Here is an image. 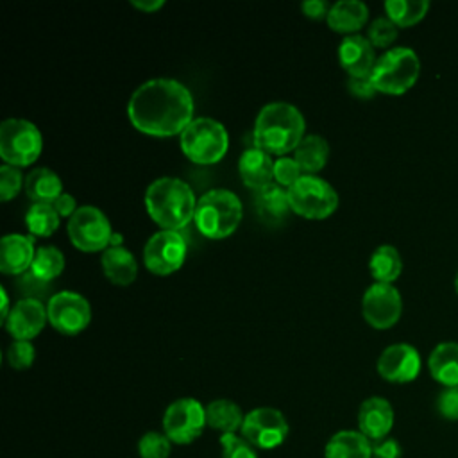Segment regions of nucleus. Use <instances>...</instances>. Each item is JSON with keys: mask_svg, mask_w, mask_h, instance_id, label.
I'll use <instances>...</instances> for the list:
<instances>
[{"mask_svg": "<svg viewBox=\"0 0 458 458\" xmlns=\"http://www.w3.org/2000/svg\"><path fill=\"white\" fill-rule=\"evenodd\" d=\"M329 157V145L327 141L318 134L304 136L302 141L293 150V159L301 166L306 175H315V172L322 170L326 166V161Z\"/></svg>", "mask_w": 458, "mask_h": 458, "instance_id": "28", "label": "nucleus"}, {"mask_svg": "<svg viewBox=\"0 0 458 458\" xmlns=\"http://www.w3.org/2000/svg\"><path fill=\"white\" fill-rule=\"evenodd\" d=\"M397 25L388 16L376 18L367 30V39L372 43V47L386 48L397 39Z\"/></svg>", "mask_w": 458, "mask_h": 458, "instance_id": "34", "label": "nucleus"}, {"mask_svg": "<svg viewBox=\"0 0 458 458\" xmlns=\"http://www.w3.org/2000/svg\"><path fill=\"white\" fill-rule=\"evenodd\" d=\"M361 311L365 320L374 329H388L401 317V311H403L401 293L392 284L374 283L363 293Z\"/></svg>", "mask_w": 458, "mask_h": 458, "instance_id": "14", "label": "nucleus"}, {"mask_svg": "<svg viewBox=\"0 0 458 458\" xmlns=\"http://www.w3.org/2000/svg\"><path fill=\"white\" fill-rule=\"evenodd\" d=\"M66 229L72 243L84 252H97L107 249L113 236L107 216L95 206H81L68 218Z\"/></svg>", "mask_w": 458, "mask_h": 458, "instance_id": "10", "label": "nucleus"}, {"mask_svg": "<svg viewBox=\"0 0 458 458\" xmlns=\"http://www.w3.org/2000/svg\"><path fill=\"white\" fill-rule=\"evenodd\" d=\"M43 148L39 129L23 118H7L0 125V156L5 165L21 168L32 165Z\"/></svg>", "mask_w": 458, "mask_h": 458, "instance_id": "7", "label": "nucleus"}, {"mask_svg": "<svg viewBox=\"0 0 458 458\" xmlns=\"http://www.w3.org/2000/svg\"><path fill=\"white\" fill-rule=\"evenodd\" d=\"M372 458H401L399 442L388 437L372 442Z\"/></svg>", "mask_w": 458, "mask_h": 458, "instance_id": "42", "label": "nucleus"}, {"mask_svg": "<svg viewBox=\"0 0 458 458\" xmlns=\"http://www.w3.org/2000/svg\"><path fill=\"white\" fill-rule=\"evenodd\" d=\"M136 9H140V11H143V13H154V11H157V9H161L163 5H165V2L163 0H132L131 2Z\"/></svg>", "mask_w": 458, "mask_h": 458, "instance_id": "45", "label": "nucleus"}, {"mask_svg": "<svg viewBox=\"0 0 458 458\" xmlns=\"http://www.w3.org/2000/svg\"><path fill=\"white\" fill-rule=\"evenodd\" d=\"M286 417L270 406H259L245 413L240 435L256 449H274L288 437Z\"/></svg>", "mask_w": 458, "mask_h": 458, "instance_id": "11", "label": "nucleus"}, {"mask_svg": "<svg viewBox=\"0 0 458 458\" xmlns=\"http://www.w3.org/2000/svg\"><path fill=\"white\" fill-rule=\"evenodd\" d=\"M377 372L390 383H410L420 372V356L410 344L388 345L377 358Z\"/></svg>", "mask_w": 458, "mask_h": 458, "instance_id": "15", "label": "nucleus"}, {"mask_svg": "<svg viewBox=\"0 0 458 458\" xmlns=\"http://www.w3.org/2000/svg\"><path fill=\"white\" fill-rule=\"evenodd\" d=\"M145 208L150 218L165 231H179L193 220L197 199L184 181L159 177L145 191Z\"/></svg>", "mask_w": 458, "mask_h": 458, "instance_id": "3", "label": "nucleus"}, {"mask_svg": "<svg viewBox=\"0 0 458 458\" xmlns=\"http://www.w3.org/2000/svg\"><path fill=\"white\" fill-rule=\"evenodd\" d=\"M301 172L302 170L293 157L281 156L274 161V181L284 188H290L292 184H295L302 177Z\"/></svg>", "mask_w": 458, "mask_h": 458, "instance_id": "37", "label": "nucleus"}, {"mask_svg": "<svg viewBox=\"0 0 458 458\" xmlns=\"http://www.w3.org/2000/svg\"><path fill=\"white\" fill-rule=\"evenodd\" d=\"M222 458H259L256 447L250 445L242 435H222L220 437Z\"/></svg>", "mask_w": 458, "mask_h": 458, "instance_id": "35", "label": "nucleus"}, {"mask_svg": "<svg viewBox=\"0 0 458 458\" xmlns=\"http://www.w3.org/2000/svg\"><path fill=\"white\" fill-rule=\"evenodd\" d=\"M36 349L29 340H14L7 349V361L16 370H25L34 363Z\"/></svg>", "mask_w": 458, "mask_h": 458, "instance_id": "36", "label": "nucleus"}, {"mask_svg": "<svg viewBox=\"0 0 458 458\" xmlns=\"http://www.w3.org/2000/svg\"><path fill=\"white\" fill-rule=\"evenodd\" d=\"M429 9L428 0H388L385 11L397 27H411L419 23Z\"/></svg>", "mask_w": 458, "mask_h": 458, "instance_id": "31", "label": "nucleus"}, {"mask_svg": "<svg viewBox=\"0 0 458 458\" xmlns=\"http://www.w3.org/2000/svg\"><path fill=\"white\" fill-rule=\"evenodd\" d=\"M369 20V9L360 0H340L335 2L327 13V25L335 32L352 36Z\"/></svg>", "mask_w": 458, "mask_h": 458, "instance_id": "21", "label": "nucleus"}, {"mask_svg": "<svg viewBox=\"0 0 458 458\" xmlns=\"http://www.w3.org/2000/svg\"><path fill=\"white\" fill-rule=\"evenodd\" d=\"M254 204H256L258 215L268 224H276L283 220L286 213L292 211L290 200H288V188L277 184L276 181L268 182L267 186L256 191Z\"/></svg>", "mask_w": 458, "mask_h": 458, "instance_id": "25", "label": "nucleus"}, {"mask_svg": "<svg viewBox=\"0 0 458 458\" xmlns=\"http://www.w3.org/2000/svg\"><path fill=\"white\" fill-rule=\"evenodd\" d=\"M428 369L433 379L444 386H458V344H438L428 358Z\"/></svg>", "mask_w": 458, "mask_h": 458, "instance_id": "24", "label": "nucleus"}, {"mask_svg": "<svg viewBox=\"0 0 458 458\" xmlns=\"http://www.w3.org/2000/svg\"><path fill=\"white\" fill-rule=\"evenodd\" d=\"M122 242H123V236L120 233H113L111 236V242H109V247H122Z\"/></svg>", "mask_w": 458, "mask_h": 458, "instance_id": "47", "label": "nucleus"}, {"mask_svg": "<svg viewBox=\"0 0 458 458\" xmlns=\"http://www.w3.org/2000/svg\"><path fill=\"white\" fill-rule=\"evenodd\" d=\"M64 268V256L54 245H41L36 249L34 261L30 265V272L45 283H52L57 276H61Z\"/></svg>", "mask_w": 458, "mask_h": 458, "instance_id": "32", "label": "nucleus"}, {"mask_svg": "<svg viewBox=\"0 0 458 458\" xmlns=\"http://www.w3.org/2000/svg\"><path fill=\"white\" fill-rule=\"evenodd\" d=\"M48 320L47 308L38 299H21L18 301L7 318H5V329L14 340H32L41 333L45 327V322Z\"/></svg>", "mask_w": 458, "mask_h": 458, "instance_id": "16", "label": "nucleus"}, {"mask_svg": "<svg viewBox=\"0 0 458 458\" xmlns=\"http://www.w3.org/2000/svg\"><path fill=\"white\" fill-rule=\"evenodd\" d=\"M376 61L374 47L365 36H345L338 45V63L349 77H369Z\"/></svg>", "mask_w": 458, "mask_h": 458, "instance_id": "18", "label": "nucleus"}, {"mask_svg": "<svg viewBox=\"0 0 458 458\" xmlns=\"http://www.w3.org/2000/svg\"><path fill=\"white\" fill-rule=\"evenodd\" d=\"M25 193L38 204H54L63 195V182L59 175L47 168H34L25 177Z\"/></svg>", "mask_w": 458, "mask_h": 458, "instance_id": "26", "label": "nucleus"}, {"mask_svg": "<svg viewBox=\"0 0 458 458\" xmlns=\"http://www.w3.org/2000/svg\"><path fill=\"white\" fill-rule=\"evenodd\" d=\"M229 147L225 127L208 116L193 118L191 123L181 132L182 154L197 165L218 163Z\"/></svg>", "mask_w": 458, "mask_h": 458, "instance_id": "6", "label": "nucleus"}, {"mask_svg": "<svg viewBox=\"0 0 458 458\" xmlns=\"http://www.w3.org/2000/svg\"><path fill=\"white\" fill-rule=\"evenodd\" d=\"M324 458H372V442L361 431L342 429L327 440Z\"/></svg>", "mask_w": 458, "mask_h": 458, "instance_id": "22", "label": "nucleus"}, {"mask_svg": "<svg viewBox=\"0 0 458 458\" xmlns=\"http://www.w3.org/2000/svg\"><path fill=\"white\" fill-rule=\"evenodd\" d=\"M21 186H25V184H23V175H21L20 168L11 166V165L0 166V197L4 202L16 197L20 193Z\"/></svg>", "mask_w": 458, "mask_h": 458, "instance_id": "38", "label": "nucleus"}, {"mask_svg": "<svg viewBox=\"0 0 458 458\" xmlns=\"http://www.w3.org/2000/svg\"><path fill=\"white\" fill-rule=\"evenodd\" d=\"M438 413L447 420H458V386H445L437 399Z\"/></svg>", "mask_w": 458, "mask_h": 458, "instance_id": "39", "label": "nucleus"}, {"mask_svg": "<svg viewBox=\"0 0 458 458\" xmlns=\"http://www.w3.org/2000/svg\"><path fill=\"white\" fill-rule=\"evenodd\" d=\"M172 453V442L163 431H147L138 440L140 458H168Z\"/></svg>", "mask_w": 458, "mask_h": 458, "instance_id": "33", "label": "nucleus"}, {"mask_svg": "<svg viewBox=\"0 0 458 458\" xmlns=\"http://www.w3.org/2000/svg\"><path fill=\"white\" fill-rule=\"evenodd\" d=\"M369 270L376 283L392 284L403 270V259L399 250L392 245H379L370 256Z\"/></svg>", "mask_w": 458, "mask_h": 458, "instance_id": "29", "label": "nucleus"}, {"mask_svg": "<svg viewBox=\"0 0 458 458\" xmlns=\"http://www.w3.org/2000/svg\"><path fill=\"white\" fill-rule=\"evenodd\" d=\"M193 97L174 79H150L129 98L127 114L143 134L166 138L181 134L193 120Z\"/></svg>", "mask_w": 458, "mask_h": 458, "instance_id": "1", "label": "nucleus"}, {"mask_svg": "<svg viewBox=\"0 0 458 458\" xmlns=\"http://www.w3.org/2000/svg\"><path fill=\"white\" fill-rule=\"evenodd\" d=\"M48 322L63 335L82 333L91 320V306L86 297L75 292H57L47 304Z\"/></svg>", "mask_w": 458, "mask_h": 458, "instance_id": "13", "label": "nucleus"}, {"mask_svg": "<svg viewBox=\"0 0 458 458\" xmlns=\"http://www.w3.org/2000/svg\"><path fill=\"white\" fill-rule=\"evenodd\" d=\"M102 270L106 277L118 286L131 284L138 276V263L125 247H107L102 254Z\"/></svg>", "mask_w": 458, "mask_h": 458, "instance_id": "23", "label": "nucleus"}, {"mask_svg": "<svg viewBox=\"0 0 458 458\" xmlns=\"http://www.w3.org/2000/svg\"><path fill=\"white\" fill-rule=\"evenodd\" d=\"M0 293H2V320L5 322V318H7V315H9V297H7V292H5V288H0Z\"/></svg>", "mask_w": 458, "mask_h": 458, "instance_id": "46", "label": "nucleus"}, {"mask_svg": "<svg viewBox=\"0 0 458 458\" xmlns=\"http://www.w3.org/2000/svg\"><path fill=\"white\" fill-rule=\"evenodd\" d=\"M52 206L55 208V211L59 213V216H66V218H70V216L79 209V208L75 206L73 195H70V193H63Z\"/></svg>", "mask_w": 458, "mask_h": 458, "instance_id": "44", "label": "nucleus"}, {"mask_svg": "<svg viewBox=\"0 0 458 458\" xmlns=\"http://www.w3.org/2000/svg\"><path fill=\"white\" fill-rule=\"evenodd\" d=\"M304 116L288 102L267 104L254 122V147L267 154L284 156L297 148L304 138Z\"/></svg>", "mask_w": 458, "mask_h": 458, "instance_id": "2", "label": "nucleus"}, {"mask_svg": "<svg viewBox=\"0 0 458 458\" xmlns=\"http://www.w3.org/2000/svg\"><path fill=\"white\" fill-rule=\"evenodd\" d=\"M394 426V408L385 397H369L358 410V431L370 442L386 438Z\"/></svg>", "mask_w": 458, "mask_h": 458, "instance_id": "17", "label": "nucleus"}, {"mask_svg": "<svg viewBox=\"0 0 458 458\" xmlns=\"http://www.w3.org/2000/svg\"><path fill=\"white\" fill-rule=\"evenodd\" d=\"M193 220L206 238L222 240L238 229L242 222V202L229 190H209L197 199Z\"/></svg>", "mask_w": 458, "mask_h": 458, "instance_id": "4", "label": "nucleus"}, {"mask_svg": "<svg viewBox=\"0 0 458 458\" xmlns=\"http://www.w3.org/2000/svg\"><path fill=\"white\" fill-rule=\"evenodd\" d=\"M420 75V61L411 48L394 47L377 57L369 75L376 91L386 95L406 93Z\"/></svg>", "mask_w": 458, "mask_h": 458, "instance_id": "5", "label": "nucleus"}, {"mask_svg": "<svg viewBox=\"0 0 458 458\" xmlns=\"http://www.w3.org/2000/svg\"><path fill=\"white\" fill-rule=\"evenodd\" d=\"M186 258V240L179 231H157L143 249L145 267L156 276H168L179 270Z\"/></svg>", "mask_w": 458, "mask_h": 458, "instance_id": "12", "label": "nucleus"}, {"mask_svg": "<svg viewBox=\"0 0 458 458\" xmlns=\"http://www.w3.org/2000/svg\"><path fill=\"white\" fill-rule=\"evenodd\" d=\"M301 9L308 18L322 20V18H327V13H329L331 5L324 0H308V2H302Z\"/></svg>", "mask_w": 458, "mask_h": 458, "instance_id": "43", "label": "nucleus"}, {"mask_svg": "<svg viewBox=\"0 0 458 458\" xmlns=\"http://www.w3.org/2000/svg\"><path fill=\"white\" fill-rule=\"evenodd\" d=\"M454 288H456V293H458V272H456V279H454Z\"/></svg>", "mask_w": 458, "mask_h": 458, "instance_id": "48", "label": "nucleus"}, {"mask_svg": "<svg viewBox=\"0 0 458 458\" xmlns=\"http://www.w3.org/2000/svg\"><path fill=\"white\" fill-rule=\"evenodd\" d=\"M59 213L52 204L34 202L25 213V225L32 236H52L59 227Z\"/></svg>", "mask_w": 458, "mask_h": 458, "instance_id": "30", "label": "nucleus"}, {"mask_svg": "<svg viewBox=\"0 0 458 458\" xmlns=\"http://www.w3.org/2000/svg\"><path fill=\"white\" fill-rule=\"evenodd\" d=\"M242 408L231 399H215L206 406V422L209 428L222 435H233L242 429L243 424Z\"/></svg>", "mask_w": 458, "mask_h": 458, "instance_id": "27", "label": "nucleus"}, {"mask_svg": "<svg viewBox=\"0 0 458 458\" xmlns=\"http://www.w3.org/2000/svg\"><path fill=\"white\" fill-rule=\"evenodd\" d=\"M18 284H20V290L27 295V299L41 301V297H45L48 293V290H50V283H45L39 277H36L30 272V268L20 276Z\"/></svg>", "mask_w": 458, "mask_h": 458, "instance_id": "40", "label": "nucleus"}, {"mask_svg": "<svg viewBox=\"0 0 458 458\" xmlns=\"http://www.w3.org/2000/svg\"><path fill=\"white\" fill-rule=\"evenodd\" d=\"M288 200L295 215L310 220H322L336 209L338 193L327 181L304 174L288 188Z\"/></svg>", "mask_w": 458, "mask_h": 458, "instance_id": "8", "label": "nucleus"}, {"mask_svg": "<svg viewBox=\"0 0 458 458\" xmlns=\"http://www.w3.org/2000/svg\"><path fill=\"white\" fill-rule=\"evenodd\" d=\"M206 426V406L193 397L175 399L166 406L163 415V433L177 445L195 442Z\"/></svg>", "mask_w": 458, "mask_h": 458, "instance_id": "9", "label": "nucleus"}, {"mask_svg": "<svg viewBox=\"0 0 458 458\" xmlns=\"http://www.w3.org/2000/svg\"><path fill=\"white\" fill-rule=\"evenodd\" d=\"M347 88H349L351 95H354L356 98H363V100L372 98L377 93L370 77H349Z\"/></svg>", "mask_w": 458, "mask_h": 458, "instance_id": "41", "label": "nucleus"}, {"mask_svg": "<svg viewBox=\"0 0 458 458\" xmlns=\"http://www.w3.org/2000/svg\"><path fill=\"white\" fill-rule=\"evenodd\" d=\"M34 240L25 234H5L0 242V270L4 274L21 276L34 261Z\"/></svg>", "mask_w": 458, "mask_h": 458, "instance_id": "19", "label": "nucleus"}, {"mask_svg": "<svg viewBox=\"0 0 458 458\" xmlns=\"http://www.w3.org/2000/svg\"><path fill=\"white\" fill-rule=\"evenodd\" d=\"M238 172L243 184L258 191L274 181V161L265 150L250 147L240 156Z\"/></svg>", "mask_w": 458, "mask_h": 458, "instance_id": "20", "label": "nucleus"}]
</instances>
